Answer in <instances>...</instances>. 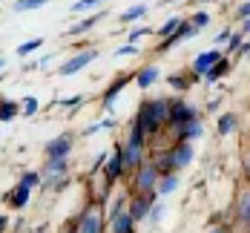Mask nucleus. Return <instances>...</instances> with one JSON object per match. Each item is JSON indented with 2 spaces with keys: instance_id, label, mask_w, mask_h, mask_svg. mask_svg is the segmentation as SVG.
Instances as JSON below:
<instances>
[{
  "instance_id": "nucleus-51",
  "label": "nucleus",
  "mask_w": 250,
  "mask_h": 233,
  "mask_svg": "<svg viewBox=\"0 0 250 233\" xmlns=\"http://www.w3.org/2000/svg\"><path fill=\"white\" fill-rule=\"evenodd\" d=\"M3 78H6V72H3V75H0V81H3Z\"/></svg>"
},
{
  "instance_id": "nucleus-1",
  "label": "nucleus",
  "mask_w": 250,
  "mask_h": 233,
  "mask_svg": "<svg viewBox=\"0 0 250 233\" xmlns=\"http://www.w3.org/2000/svg\"><path fill=\"white\" fill-rule=\"evenodd\" d=\"M170 101H173V98L158 95V98H144V101L138 104V109H135V124L141 127V132H144L147 138L158 135L161 129L167 127V121H170Z\"/></svg>"
},
{
  "instance_id": "nucleus-42",
  "label": "nucleus",
  "mask_w": 250,
  "mask_h": 233,
  "mask_svg": "<svg viewBox=\"0 0 250 233\" xmlns=\"http://www.w3.org/2000/svg\"><path fill=\"white\" fill-rule=\"evenodd\" d=\"M236 18H239V21H248L250 18V0H245V3L236 9Z\"/></svg>"
},
{
  "instance_id": "nucleus-28",
  "label": "nucleus",
  "mask_w": 250,
  "mask_h": 233,
  "mask_svg": "<svg viewBox=\"0 0 250 233\" xmlns=\"http://www.w3.org/2000/svg\"><path fill=\"white\" fill-rule=\"evenodd\" d=\"M49 0H15L12 3V12H18V15H23V12H35V9H43Z\"/></svg>"
},
{
  "instance_id": "nucleus-35",
  "label": "nucleus",
  "mask_w": 250,
  "mask_h": 233,
  "mask_svg": "<svg viewBox=\"0 0 250 233\" xmlns=\"http://www.w3.org/2000/svg\"><path fill=\"white\" fill-rule=\"evenodd\" d=\"M41 181H43V176H41L38 170H23V173H21V184L32 187V190H35V187H41Z\"/></svg>"
},
{
  "instance_id": "nucleus-36",
  "label": "nucleus",
  "mask_w": 250,
  "mask_h": 233,
  "mask_svg": "<svg viewBox=\"0 0 250 233\" xmlns=\"http://www.w3.org/2000/svg\"><path fill=\"white\" fill-rule=\"evenodd\" d=\"M115 127V118H104V121H92L89 127L83 129V135H95V132H101V129H112Z\"/></svg>"
},
{
  "instance_id": "nucleus-34",
  "label": "nucleus",
  "mask_w": 250,
  "mask_h": 233,
  "mask_svg": "<svg viewBox=\"0 0 250 233\" xmlns=\"http://www.w3.org/2000/svg\"><path fill=\"white\" fill-rule=\"evenodd\" d=\"M164 216H167V205H164V202H155L152 210H150V216H147V222L155 228V225H161V222H164Z\"/></svg>"
},
{
  "instance_id": "nucleus-43",
  "label": "nucleus",
  "mask_w": 250,
  "mask_h": 233,
  "mask_svg": "<svg viewBox=\"0 0 250 233\" xmlns=\"http://www.w3.org/2000/svg\"><path fill=\"white\" fill-rule=\"evenodd\" d=\"M230 35H233V29H230V26H227V29H222V32L216 35V43H219V46H222V43H227V41H230Z\"/></svg>"
},
{
  "instance_id": "nucleus-27",
  "label": "nucleus",
  "mask_w": 250,
  "mask_h": 233,
  "mask_svg": "<svg viewBox=\"0 0 250 233\" xmlns=\"http://www.w3.org/2000/svg\"><path fill=\"white\" fill-rule=\"evenodd\" d=\"M38 109H41V101H38L35 95H23V98H21V115H23V118H35Z\"/></svg>"
},
{
  "instance_id": "nucleus-17",
  "label": "nucleus",
  "mask_w": 250,
  "mask_h": 233,
  "mask_svg": "<svg viewBox=\"0 0 250 233\" xmlns=\"http://www.w3.org/2000/svg\"><path fill=\"white\" fill-rule=\"evenodd\" d=\"M29 199H32V187H26V184H21V181L3 196V202L12 207V210H23V207L29 205Z\"/></svg>"
},
{
  "instance_id": "nucleus-2",
  "label": "nucleus",
  "mask_w": 250,
  "mask_h": 233,
  "mask_svg": "<svg viewBox=\"0 0 250 233\" xmlns=\"http://www.w3.org/2000/svg\"><path fill=\"white\" fill-rule=\"evenodd\" d=\"M121 147V155H124V164H126V173H132L138 164H144L150 155H147V135L141 132V127L132 121L129 124V135L118 144Z\"/></svg>"
},
{
  "instance_id": "nucleus-49",
  "label": "nucleus",
  "mask_w": 250,
  "mask_h": 233,
  "mask_svg": "<svg viewBox=\"0 0 250 233\" xmlns=\"http://www.w3.org/2000/svg\"><path fill=\"white\" fill-rule=\"evenodd\" d=\"M170 3H175V0H158V6H170Z\"/></svg>"
},
{
  "instance_id": "nucleus-31",
  "label": "nucleus",
  "mask_w": 250,
  "mask_h": 233,
  "mask_svg": "<svg viewBox=\"0 0 250 233\" xmlns=\"http://www.w3.org/2000/svg\"><path fill=\"white\" fill-rule=\"evenodd\" d=\"M193 81H196V78H193V75H190V78H187V75H170V78H167V84L173 86L175 92H187Z\"/></svg>"
},
{
  "instance_id": "nucleus-38",
  "label": "nucleus",
  "mask_w": 250,
  "mask_h": 233,
  "mask_svg": "<svg viewBox=\"0 0 250 233\" xmlns=\"http://www.w3.org/2000/svg\"><path fill=\"white\" fill-rule=\"evenodd\" d=\"M138 52H141L138 49V43H124V46H118L112 55H115V58H135Z\"/></svg>"
},
{
  "instance_id": "nucleus-47",
  "label": "nucleus",
  "mask_w": 250,
  "mask_h": 233,
  "mask_svg": "<svg viewBox=\"0 0 250 233\" xmlns=\"http://www.w3.org/2000/svg\"><path fill=\"white\" fill-rule=\"evenodd\" d=\"M242 32H245V38H250V18L248 21H242Z\"/></svg>"
},
{
  "instance_id": "nucleus-9",
  "label": "nucleus",
  "mask_w": 250,
  "mask_h": 233,
  "mask_svg": "<svg viewBox=\"0 0 250 233\" xmlns=\"http://www.w3.org/2000/svg\"><path fill=\"white\" fill-rule=\"evenodd\" d=\"M155 202H158L155 193H132V196H129V216H132V222H135V225L147 222V216H150V210H152Z\"/></svg>"
},
{
  "instance_id": "nucleus-16",
  "label": "nucleus",
  "mask_w": 250,
  "mask_h": 233,
  "mask_svg": "<svg viewBox=\"0 0 250 233\" xmlns=\"http://www.w3.org/2000/svg\"><path fill=\"white\" fill-rule=\"evenodd\" d=\"M132 81H135V86H138V89H144V92H147L152 84H158V81H161V69H158L155 64H144L141 69H135V72H132Z\"/></svg>"
},
{
  "instance_id": "nucleus-45",
  "label": "nucleus",
  "mask_w": 250,
  "mask_h": 233,
  "mask_svg": "<svg viewBox=\"0 0 250 233\" xmlns=\"http://www.w3.org/2000/svg\"><path fill=\"white\" fill-rule=\"evenodd\" d=\"M61 233H78V222L72 219L69 225H63V231H61Z\"/></svg>"
},
{
  "instance_id": "nucleus-33",
  "label": "nucleus",
  "mask_w": 250,
  "mask_h": 233,
  "mask_svg": "<svg viewBox=\"0 0 250 233\" xmlns=\"http://www.w3.org/2000/svg\"><path fill=\"white\" fill-rule=\"evenodd\" d=\"M41 46H43V38H32V41H23V43H21L15 52H18V58H29L32 52L41 49Z\"/></svg>"
},
{
  "instance_id": "nucleus-37",
  "label": "nucleus",
  "mask_w": 250,
  "mask_h": 233,
  "mask_svg": "<svg viewBox=\"0 0 250 233\" xmlns=\"http://www.w3.org/2000/svg\"><path fill=\"white\" fill-rule=\"evenodd\" d=\"M187 21H190V23L196 26V29H204V26L210 23V12H204V9H199V12H193V15H190V18H187Z\"/></svg>"
},
{
  "instance_id": "nucleus-8",
  "label": "nucleus",
  "mask_w": 250,
  "mask_h": 233,
  "mask_svg": "<svg viewBox=\"0 0 250 233\" xmlns=\"http://www.w3.org/2000/svg\"><path fill=\"white\" fill-rule=\"evenodd\" d=\"M222 58H227L222 49H204V52H199V55L193 58V64H190V75L196 78V81H201V78L207 75V72H210Z\"/></svg>"
},
{
  "instance_id": "nucleus-30",
  "label": "nucleus",
  "mask_w": 250,
  "mask_h": 233,
  "mask_svg": "<svg viewBox=\"0 0 250 233\" xmlns=\"http://www.w3.org/2000/svg\"><path fill=\"white\" fill-rule=\"evenodd\" d=\"M150 35H155L152 26H132V29L126 32V43H138L141 38H150Z\"/></svg>"
},
{
  "instance_id": "nucleus-11",
  "label": "nucleus",
  "mask_w": 250,
  "mask_h": 233,
  "mask_svg": "<svg viewBox=\"0 0 250 233\" xmlns=\"http://www.w3.org/2000/svg\"><path fill=\"white\" fill-rule=\"evenodd\" d=\"M193 158H196V147H193V141H175L173 147H170V161H173L175 173L187 170V167L193 164Z\"/></svg>"
},
{
  "instance_id": "nucleus-44",
  "label": "nucleus",
  "mask_w": 250,
  "mask_h": 233,
  "mask_svg": "<svg viewBox=\"0 0 250 233\" xmlns=\"http://www.w3.org/2000/svg\"><path fill=\"white\" fill-rule=\"evenodd\" d=\"M242 164H245V179H250V147L245 150V155H242Z\"/></svg>"
},
{
  "instance_id": "nucleus-15",
  "label": "nucleus",
  "mask_w": 250,
  "mask_h": 233,
  "mask_svg": "<svg viewBox=\"0 0 250 233\" xmlns=\"http://www.w3.org/2000/svg\"><path fill=\"white\" fill-rule=\"evenodd\" d=\"M104 18H106V12H104V9L92 12V15H86L83 21H78L75 26H69V29H66V38H83V35H89V32H92Z\"/></svg>"
},
{
  "instance_id": "nucleus-23",
  "label": "nucleus",
  "mask_w": 250,
  "mask_h": 233,
  "mask_svg": "<svg viewBox=\"0 0 250 233\" xmlns=\"http://www.w3.org/2000/svg\"><path fill=\"white\" fill-rule=\"evenodd\" d=\"M216 129H219V135H233L239 129V118L233 112H225V115L216 118Z\"/></svg>"
},
{
  "instance_id": "nucleus-46",
  "label": "nucleus",
  "mask_w": 250,
  "mask_h": 233,
  "mask_svg": "<svg viewBox=\"0 0 250 233\" xmlns=\"http://www.w3.org/2000/svg\"><path fill=\"white\" fill-rule=\"evenodd\" d=\"M6 228H9V216L0 213V233H6Z\"/></svg>"
},
{
  "instance_id": "nucleus-32",
  "label": "nucleus",
  "mask_w": 250,
  "mask_h": 233,
  "mask_svg": "<svg viewBox=\"0 0 250 233\" xmlns=\"http://www.w3.org/2000/svg\"><path fill=\"white\" fill-rule=\"evenodd\" d=\"M104 3V0H78V3H72V15H83V12H98V6Z\"/></svg>"
},
{
  "instance_id": "nucleus-25",
  "label": "nucleus",
  "mask_w": 250,
  "mask_h": 233,
  "mask_svg": "<svg viewBox=\"0 0 250 233\" xmlns=\"http://www.w3.org/2000/svg\"><path fill=\"white\" fill-rule=\"evenodd\" d=\"M69 181H72V176H61V179H43V181H41V190H43V193H63V190L69 187Z\"/></svg>"
},
{
  "instance_id": "nucleus-50",
  "label": "nucleus",
  "mask_w": 250,
  "mask_h": 233,
  "mask_svg": "<svg viewBox=\"0 0 250 233\" xmlns=\"http://www.w3.org/2000/svg\"><path fill=\"white\" fill-rule=\"evenodd\" d=\"M0 3H9V0H0ZM12 3H15V0H12Z\"/></svg>"
},
{
  "instance_id": "nucleus-21",
  "label": "nucleus",
  "mask_w": 250,
  "mask_h": 233,
  "mask_svg": "<svg viewBox=\"0 0 250 233\" xmlns=\"http://www.w3.org/2000/svg\"><path fill=\"white\" fill-rule=\"evenodd\" d=\"M21 115V101H15V98H0V121L6 124V121H15Z\"/></svg>"
},
{
  "instance_id": "nucleus-4",
  "label": "nucleus",
  "mask_w": 250,
  "mask_h": 233,
  "mask_svg": "<svg viewBox=\"0 0 250 233\" xmlns=\"http://www.w3.org/2000/svg\"><path fill=\"white\" fill-rule=\"evenodd\" d=\"M75 222H78V233H106V213H104L101 202L89 199V205L75 216Z\"/></svg>"
},
{
  "instance_id": "nucleus-3",
  "label": "nucleus",
  "mask_w": 250,
  "mask_h": 233,
  "mask_svg": "<svg viewBox=\"0 0 250 233\" xmlns=\"http://www.w3.org/2000/svg\"><path fill=\"white\" fill-rule=\"evenodd\" d=\"M230 225L233 233H250V179L236 187V199L230 207Z\"/></svg>"
},
{
  "instance_id": "nucleus-7",
  "label": "nucleus",
  "mask_w": 250,
  "mask_h": 233,
  "mask_svg": "<svg viewBox=\"0 0 250 233\" xmlns=\"http://www.w3.org/2000/svg\"><path fill=\"white\" fill-rule=\"evenodd\" d=\"M193 118H199V109L187 101V98H173V101H170V121H167L170 129L184 127V124L193 121Z\"/></svg>"
},
{
  "instance_id": "nucleus-40",
  "label": "nucleus",
  "mask_w": 250,
  "mask_h": 233,
  "mask_svg": "<svg viewBox=\"0 0 250 233\" xmlns=\"http://www.w3.org/2000/svg\"><path fill=\"white\" fill-rule=\"evenodd\" d=\"M106 150H104V153H98L95 155V161H92V164H89V179H92V176H98L101 170H104V161H106Z\"/></svg>"
},
{
  "instance_id": "nucleus-14",
  "label": "nucleus",
  "mask_w": 250,
  "mask_h": 233,
  "mask_svg": "<svg viewBox=\"0 0 250 233\" xmlns=\"http://www.w3.org/2000/svg\"><path fill=\"white\" fill-rule=\"evenodd\" d=\"M43 179H61V176H72V158H43Z\"/></svg>"
},
{
  "instance_id": "nucleus-20",
  "label": "nucleus",
  "mask_w": 250,
  "mask_h": 233,
  "mask_svg": "<svg viewBox=\"0 0 250 233\" xmlns=\"http://www.w3.org/2000/svg\"><path fill=\"white\" fill-rule=\"evenodd\" d=\"M106 233H135V222H132L129 210L121 213V216H115V219H109L106 222Z\"/></svg>"
},
{
  "instance_id": "nucleus-24",
  "label": "nucleus",
  "mask_w": 250,
  "mask_h": 233,
  "mask_svg": "<svg viewBox=\"0 0 250 233\" xmlns=\"http://www.w3.org/2000/svg\"><path fill=\"white\" fill-rule=\"evenodd\" d=\"M147 12H150V6H147V3H135V6H129V9L121 12V18H118V21H121V23H132V21H141Z\"/></svg>"
},
{
  "instance_id": "nucleus-13",
  "label": "nucleus",
  "mask_w": 250,
  "mask_h": 233,
  "mask_svg": "<svg viewBox=\"0 0 250 233\" xmlns=\"http://www.w3.org/2000/svg\"><path fill=\"white\" fill-rule=\"evenodd\" d=\"M101 173L112 181V184H118V181L126 176V164H124V155H121V147H118V144L112 147V153L106 155V161H104V170H101Z\"/></svg>"
},
{
  "instance_id": "nucleus-12",
  "label": "nucleus",
  "mask_w": 250,
  "mask_h": 233,
  "mask_svg": "<svg viewBox=\"0 0 250 233\" xmlns=\"http://www.w3.org/2000/svg\"><path fill=\"white\" fill-rule=\"evenodd\" d=\"M129 81H132V75H115V81L106 86V92H104V98H101V109H104V112H112V115H115V101L121 98V92L129 86Z\"/></svg>"
},
{
  "instance_id": "nucleus-18",
  "label": "nucleus",
  "mask_w": 250,
  "mask_h": 233,
  "mask_svg": "<svg viewBox=\"0 0 250 233\" xmlns=\"http://www.w3.org/2000/svg\"><path fill=\"white\" fill-rule=\"evenodd\" d=\"M173 132H175V141H199L201 135H204V121L201 118H193L184 127L173 129Z\"/></svg>"
},
{
  "instance_id": "nucleus-41",
  "label": "nucleus",
  "mask_w": 250,
  "mask_h": 233,
  "mask_svg": "<svg viewBox=\"0 0 250 233\" xmlns=\"http://www.w3.org/2000/svg\"><path fill=\"white\" fill-rule=\"evenodd\" d=\"M58 106H63V109H75V106H81V104H83V98H81V95H72V98H58Z\"/></svg>"
},
{
  "instance_id": "nucleus-39",
  "label": "nucleus",
  "mask_w": 250,
  "mask_h": 233,
  "mask_svg": "<svg viewBox=\"0 0 250 233\" xmlns=\"http://www.w3.org/2000/svg\"><path fill=\"white\" fill-rule=\"evenodd\" d=\"M242 43H245V32H233L230 41H227V55H230V52H239Z\"/></svg>"
},
{
  "instance_id": "nucleus-5",
  "label": "nucleus",
  "mask_w": 250,
  "mask_h": 233,
  "mask_svg": "<svg viewBox=\"0 0 250 233\" xmlns=\"http://www.w3.org/2000/svg\"><path fill=\"white\" fill-rule=\"evenodd\" d=\"M158 167H155V161L147 158L144 164H138L135 170H132V179H129V193H155V187H158Z\"/></svg>"
},
{
  "instance_id": "nucleus-6",
  "label": "nucleus",
  "mask_w": 250,
  "mask_h": 233,
  "mask_svg": "<svg viewBox=\"0 0 250 233\" xmlns=\"http://www.w3.org/2000/svg\"><path fill=\"white\" fill-rule=\"evenodd\" d=\"M98 55H101L98 49H81V52H75V55H69V58L58 66V75H61V78L78 75V72H81V69H86L92 61H98Z\"/></svg>"
},
{
  "instance_id": "nucleus-26",
  "label": "nucleus",
  "mask_w": 250,
  "mask_h": 233,
  "mask_svg": "<svg viewBox=\"0 0 250 233\" xmlns=\"http://www.w3.org/2000/svg\"><path fill=\"white\" fill-rule=\"evenodd\" d=\"M227 72H230V61H227V58H222V61H219V64H216L207 75L201 78V81H204V84H216V81H222Z\"/></svg>"
},
{
  "instance_id": "nucleus-10",
  "label": "nucleus",
  "mask_w": 250,
  "mask_h": 233,
  "mask_svg": "<svg viewBox=\"0 0 250 233\" xmlns=\"http://www.w3.org/2000/svg\"><path fill=\"white\" fill-rule=\"evenodd\" d=\"M75 147V132H61L43 147V158H69Z\"/></svg>"
},
{
  "instance_id": "nucleus-29",
  "label": "nucleus",
  "mask_w": 250,
  "mask_h": 233,
  "mask_svg": "<svg viewBox=\"0 0 250 233\" xmlns=\"http://www.w3.org/2000/svg\"><path fill=\"white\" fill-rule=\"evenodd\" d=\"M204 233H233V225H230V219L213 216V219H210V225L204 228Z\"/></svg>"
},
{
  "instance_id": "nucleus-19",
  "label": "nucleus",
  "mask_w": 250,
  "mask_h": 233,
  "mask_svg": "<svg viewBox=\"0 0 250 233\" xmlns=\"http://www.w3.org/2000/svg\"><path fill=\"white\" fill-rule=\"evenodd\" d=\"M178 184H181V173H161V176H158V187H155V196H158V199L170 196V193H175Z\"/></svg>"
},
{
  "instance_id": "nucleus-22",
  "label": "nucleus",
  "mask_w": 250,
  "mask_h": 233,
  "mask_svg": "<svg viewBox=\"0 0 250 233\" xmlns=\"http://www.w3.org/2000/svg\"><path fill=\"white\" fill-rule=\"evenodd\" d=\"M181 23H184V21H181V15H173V18H167L164 23H161L158 29H155V35H158V41H167V38H173L175 32L181 29Z\"/></svg>"
},
{
  "instance_id": "nucleus-48",
  "label": "nucleus",
  "mask_w": 250,
  "mask_h": 233,
  "mask_svg": "<svg viewBox=\"0 0 250 233\" xmlns=\"http://www.w3.org/2000/svg\"><path fill=\"white\" fill-rule=\"evenodd\" d=\"M3 72H6V58L0 55V75H3Z\"/></svg>"
}]
</instances>
